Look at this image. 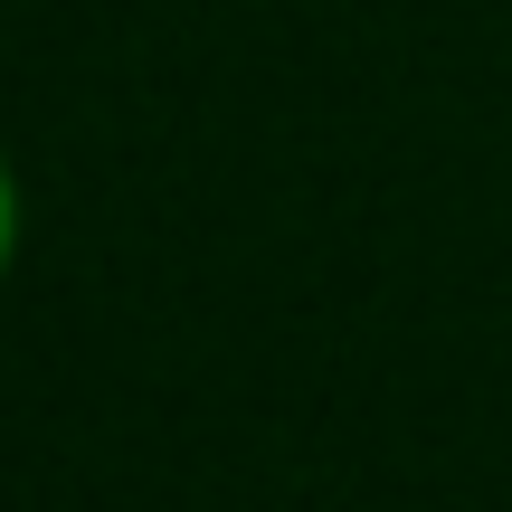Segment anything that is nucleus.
<instances>
[{
	"label": "nucleus",
	"instance_id": "1",
	"mask_svg": "<svg viewBox=\"0 0 512 512\" xmlns=\"http://www.w3.org/2000/svg\"><path fill=\"white\" fill-rule=\"evenodd\" d=\"M19 247H29V190H19V162L0 152V285H10Z\"/></svg>",
	"mask_w": 512,
	"mask_h": 512
}]
</instances>
